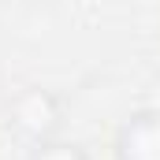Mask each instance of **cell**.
Segmentation results:
<instances>
[{"label": "cell", "instance_id": "cell-3", "mask_svg": "<svg viewBox=\"0 0 160 160\" xmlns=\"http://www.w3.org/2000/svg\"><path fill=\"white\" fill-rule=\"evenodd\" d=\"M26 160H89V153L82 149L78 142H63V138H56V142L34 145Z\"/></svg>", "mask_w": 160, "mask_h": 160}, {"label": "cell", "instance_id": "cell-2", "mask_svg": "<svg viewBox=\"0 0 160 160\" xmlns=\"http://www.w3.org/2000/svg\"><path fill=\"white\" fill-rule=\"evenodd\" d=\"M112 153H116V160H160V112L157 108L130 112L116 130Z\"/></svg>", "mask_w": 160, "mask_h": 160}, {"label": "cell", "instance_id": "cell-1", "mask_svg": "<svg viewBox=\"0 0 160 160\" xmlns=\"http://www.w3.org/2000/svg\"><path fill=\"white\" fill-rule=\"evenodd\" d=\"M8 127L34 145L56 142L60 127H63V101L48 89V86H22L11 101H8Z\"/></svg>", "mask_w": 160, "mask_h": 160}]
</instances>
